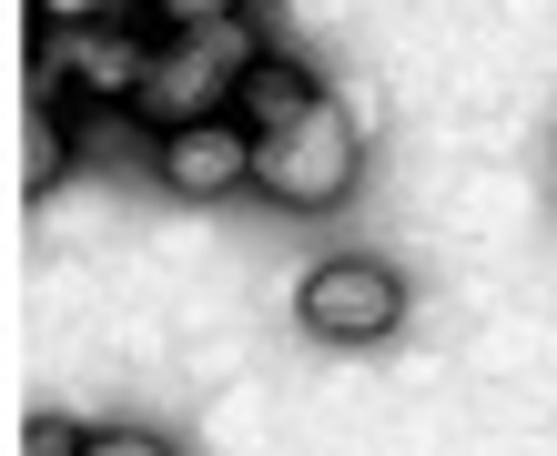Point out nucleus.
Masks as SVG:
<instances>
[{"label": "nucleus", "mask_w": 557, "mask_h": 456, "mask_svg": "<svg viewBox=\"0 0 557 456\" xmlns=\"http://www.w3.org/2000/svg\"><path fill=\"white\" fill-rule=\"evenodd\" d=\"M91 436L82 427H61V416H41V427H30V456H82Z\"/></svg>", "instance_id": "nucleus-10"}, {"label": "nucleus", "mask_w": 557, "mask_h": 456, "mask_svg": "<svg viewBox=\"0 0 557 456\" xmlns=\"http://www.w3.org/2000/svg\"><path fill=\"white\" fill-rule=\"evenodd\" d=\"M253 183H264L274 204H294V213L345 204V183H355V112L314 102V112H294L284 133H253Z\"/></svg>", "instance_id": "nucleus-2"}, {"label": "nucleus", "mask_w": 557, "mask_h": 456, "mask_svg": "<svg viewBox=\"0 0 557 456\" xmlns=\"http://www.w3.org/2000/svg\"><path fill=\"white\" fill-rule=\"evenodd\" d=\"M61 162H72V143H61V122H51V112H21V152H11L21 193H51V183H61Z\"/></svg>", "instance_id": "nucleus-7"}, {"label": "nucleus", "mask_w": 557, "mask_h": 456, "mask_svg": "<svg viewBox=\"0 0 557 456\" xmlns=\"http://www.w3.org/2000/svg\"><path fill=\"white\" fill-rule=\"evenodd\" d=\"M264 61V41H253L244 21H213V30H173V41L152 51V82L133 91V112L152 122V133H183V122H213L223 102L244 91V72Z\"/></svg>", "instance_id": "nucleus-1"}, {"label": "nucleus", "mask_w": 557, "mask_h": 456, "mask_svg": "<svg viewBox=\"0 0 557 456\" xmlns=\"http://www.w3.org/2000/svg\"><path fill=\"white\" fill-rule=\"evenodd\" d=\"M82 456H173V446H162V436H143V427H112V436H91Z\"/></svg>", "instance_id": "nucleus-9"}, {"label": "nucleus", "mask_w": 557, "mask_h": 456, "mask_svg": "<svg viewBox=\"0 0 557 456\" xmlns=\"http://www.w3.org/2000/svg\"><path fill=\"white\" fill-rule=\"evenodd\" d=\"M294 315H305V335L324 345H375V335H396V315H406V284L385 274V264H314L305 274V295H294Z\"/></svg>", "instance_id": "nucleus-4"}, {"label": "nucleus", "mask_w": 557, "mask_h": 456, "mask_svg": "<svg viewBox=\"0 0 557 456\" xmlns=\"http://www.w3.org/2000/svg\"><path fill=\"white\" fill-rule=\"evenodd\" d=\"M162 183L173 193H193V204H203V193H234V183H253V122H183V133H162Z\"/></svg>", "instance_id": "nucleus-5"}, {"label": "nucleus", "mask_w": 557, "mask_h": 456, "mask_svg": "<svg viewBox=\"0 0 557 456\" xmlns=\"http://www.w3.org/2000/svg\"><path fill=\"white\" fill-rule=\"evenodd\" d=\"M314 102H324V91L294 72L284 51H264V61L244 72V122H253V133H284V122H294V112H314Z\"/></svg>", "instance_id": "nucleus-6"}, {"label": "nucleus", "mask_w": 557, "mask_h": 456, "mask_svg": "<svg viewBox=\"0 0 557 456\" xmlns=\"http://www.w3.org/2000/svg\"><path fill=\"white\" fill-rule=\"evenodd\" d=\"M41 91H82V102H133L152 82V41L122 21H82V30H51L41 41Z\"/></svg>", "instance_id": "nucleus-3"}, {"label": "nucleus", "mask_w": 557, "mask_h": 456, "mask_svg": "<svg viewBox=\"0 0 557 456\" xmlns=\"http://www.w3.org/2000/svg\"><path fill=\"white\" fill-rule=\"evenodd\" d=\"M152 21L162 30H213V21H234V0H152Z\"/></svg>", "instance_id": "nucleus-8"}, {"label": "nucleus", "mask_w": 557, "mask_h": 456, "mask_svg": "<svg viewBox=\"0 0 557 456\" xmlns=\"http://www.w3.org/2000/svg\"><path fill=\"white\" fill-rule=\"evenodd\" d=\"M51 30H82V21H112V0H41Z\"/></svg>", "instance_id": "nucleus-11"}]
</instances>
